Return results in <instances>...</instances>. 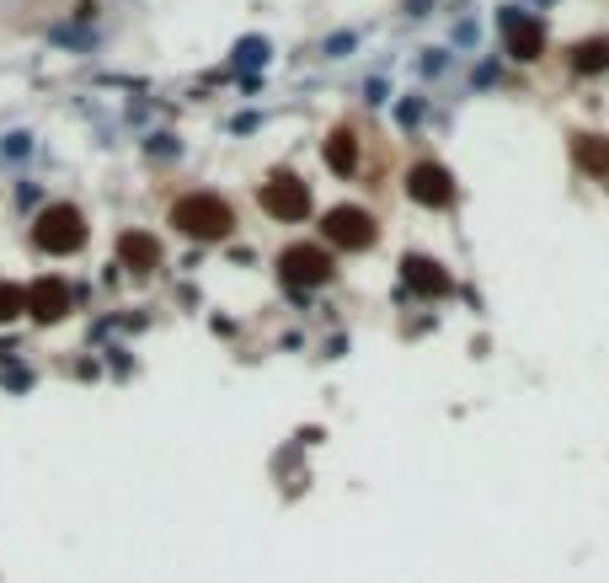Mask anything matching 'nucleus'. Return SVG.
Wrapping results in <instances>:
<instances>
[{
	"instance_id": "9b49d317",
	"label": "nucleus",
	"mask_w": 609,
	"mask_h": 583,
	"mask_svg": "<svg viewBox=\"0 0 609 583\" xmlns=\"http://www.w3.org/2000/svg\"><path fill=\"white\" fill-rule=\"evenodd\" d=\"M123 263H134L139 273H145V268L161 263V247H155L150 236H123Z\"/></svg>"
},
{
	"instance_id": "f257e3e1",
	"label": "nucleus",
	"mask_w": 609,
	"mask_h": 583,
	"mask_svg": "<svg viewBox=\"0 0 609 583\" xmlns=\"http://www.w3.org/2000/svg\"><path fill=\"white\" fill-rule=\"evenodd\" d=\"M171 225L187 230V236H198V241H214V236L230 230V209L214 193H193V198H182V204L171 209Z\"/></svg>"
},
{
	"instance_id": "1a4fd4ad",
	"label": "nucleus",
	"mask_w": 609,
	"mask_h": 583,
	"mask_svg": "<svg viewBox=\"0 0 609 583\" xmlns=\"http://www.w3.org/2000/svg\"><path fill=\"white\" fill-rule=\"evenodd\" d=\"M406 279H412V289H423V295H444L449 289V273L439 263H428V257H406Z\"/></svg>"
},
{
	"instance_id": "6e6552de",
	"label": "nucleus",
	"mask_w": 609,
	"mask_h": 583,
	"mask_svg": "<svg viewBox=\"0 0 609 583\" xmlns=\"http://www.w3.org/2000/svg\"><path fill=\"white\" fill-rule=\"evenodd\" d=\"M540 43H545V33L535 17H508V49L519 59H540Z\"/></svg>"
},
{
	"instance_id": "4468645a",
	"label": "nucleus",
	"mask_w": 609,
	"mask_h": 583,
	"mask_svg": "<svg viewBox=\"0 0 609 583\" xmlns=\"http://www.w3.org/2000/svg\"><path fill=\"white\" fill-rule=\"evenodd\" d=\"M17 311H27V295L17 284H0V321H11Z\"/></svg>"
},
{
	"instance_id": "ddd939ff",
	"label": "nucleus",
	"mask_w": 609,
	"mask_h": 583,
	"mask_svg": "<svg viewBox=\"0 0 609 583\" xmlns=\"http://www.w3.org/2000/svg\"><path fill=\"white\" fill-rule=\"evenodd\" d=\"M604 65H609V43H583V49H577V59H572V70H583V75L604 70Z\"/></svg>"
},
{
	"instance_id": "423d86ee",
	"label": "nucleus",
	"mask_w": 609,
	"mask_h": 583,
	"mask_svg": "<svg viewBox=\"0 0 609 583\" xmlns=\"http://www.w3.org/2000/svg\"><path fill=\"white\" fill-rule=\"evenodd\" d=\"M27 311H33L38 321H59L70 311V295H65V284L59 279H38L33 289H27Z\"/></svg>"
},
{
	"instance_id": "39448f33",
	"label": "nucleus",
	"mask_w": 609,
	"mask_h": 583,
	"mask_svg": "<svg viewBox=\"0 0 609 583\" xmlns=\"http://www.w3.org/2000/svg\"><path fill=\"white\" fill-rule=\"evenodd\" d=\"M284 279L289 284H326L332 279V263L316 247H294V252H284Z\"/></svg>"
},
{
	"instance_id": "0eeeda50",
	"label": "nucleus",
	"mask_w": 609,
	"mask_h": 583,
	"mask_svg": "<svg viewBox=\"0 0 609 583\" xmlns=\"http://www.w3.org/2000/svg\"><path fill=\"white\" fill-rule=\"evenodd\" d=\"M412 198H417V204H449L455 188H449L444 166H417V172H412Z\"/></svg>"
},
{
	"instance_id": "f8f14e48",
	"label": "nucleus",
	"mask_w": 609,
	"mask_h": 583,
	"mask_svg": "<svg viewBox=\"0 0 609 583\" xmlns=\"http://www.w3.org/2000/svg\"><path fill=\"white\" fill-rule=\"evenodd\" d=\"M353 156H358L353 134H348V129H337V134H332V145H326V166H332V172H353Z\"/></svg>"
},
{
	"instance_id": "f03ea898",
	"label": "nucleus",
	"mask_w": 609,
	"mask_h": 583,
	"mask_svg": "<svg viewBox=\"0 0 609 583\" xmlns=\"http://www.w3.org/2000/svg\"><path fill=\"white\" fill-rule=\"evenodd\" d=\"M86 241V225H81V209L70 204H54L49 214L38 220V247L43 252H75Z\"/></svg>"
},
{
	"instance_id": "20e7f679",
	"label": "nucleus",
	"mask_w": 609,
	"mask_h": 583,
	"mask_svg": "<svg viewBox=\"0 0 609 583\" xmlns=\"http://www.w3.org/2000/svg\"><path fill=\"white\" fill-rule=\"evenodd\" d=\"M326 236H332L337 247L364 252L369 241H374V220H369L364 209H332V214H326Z\"/></svg>"
},
{
	"instance_id": "7ed1b4c3",
	"label": "nucleus",
	"mask_w": 609,
	"mask_h": 583,
	"mask_svg": "<svg viewBox=\"0 0 609 583\" xmlns=\"http://www.w3.org/2000/svg\"><path fill=\"white\" fill-rule=\"evenodd\" d=\"M262 209L278 214V220H305V209H310L305 182H294V177H273L268 188H262Z\"/></svg>"
},
{
	"instance_id": "9d476101",
	"label": "nucleus",
	"mask_w": 609,
	"mask_h": 583,
	"mask_svg": "<svg viewBox=\"0 0 609 583\" xmlns=\"http://www.w3.org/2000/svg\"><path fill=\"white\" fill-rule=\"evenodd\" d=\"M577 161L593 177H609V140H593V134H577Z\"/></svg>"
}]
</instances>
